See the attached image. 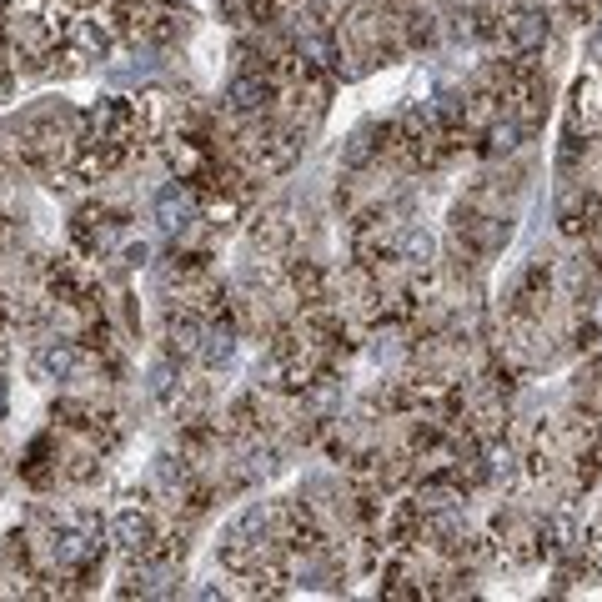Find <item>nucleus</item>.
I'll return each mask as SVG.
<instances>
[{"label":"nucleus","instance_id":"nucleus-1","mask_svg":"<svg viewBox=\"0 0 602 602\" xmlns=\"http://www.w3.org/2000/svg\"><path fill=\"white\" fill-rule=\"evenodd\" d=\"M502 31H507V46L527 56V51H542V41H547V16H542V11H517Z\"/></svg>","mask_w":602,"mask_h":602},{"label":"nucleus","instance_id":"nucleus-2","mask_svg":"<svg viewBox=\"0 0 602 602\" xmlns=\"http://www.w3.org/2000/svg\"><path fill=\"white\" fill-rule=\"evenodd\" d=\"M191 191H181V186H166L161 196H156V221H161V231H181L186 221H191Z\"/></svg>","mask_w":602,"mask_h":602},{"label":"nucleus","instance_id":"nucleus-3","mask_svg":"<svg viewBox=\"0 0 602 602\" xmlns=\"http://www.w3.org/2000/svg\"><path fill=\"white\" fill-rule=\"evenodd\" d=\"M71 372H76V347L51 342V347H41V352H36V377L61 382V377H71Z\"/></svg>","mask_w":602,"mask_h":602},{"label":"nucleus","instance_id":"nucleus-4","mask_svg":"<svg viewBox=\"0 0 602 602\" xmlns=\"http://www.w3.org/2000/svg\"><path fill=\"white\" fill-rule=\"evenodd\" d=\"M151 537H156V527H151L146 512H121V517H116V542H121L126 552H146Z\"/></svg>","mask_w":602,"mask_h":602},{"label":"nucleus","instance_id":"nucleus-5","mask_svg":"<svg viewBox=\"0 0 602 602\" xmlns=\"http://www.w3.org/2000/svg\"><path fill=\"white\" fill-rule=\"evenodd\" d=\"M226 101H231V111L251 116V111H261V106H266V81H261V76H236V81H231V91H226Z\"/></svg>","mask_w":602,"mask_h":602},{"label":"nucleus","instance_id":"nucleus-6","mask_svg":"<svg viewBox=\"0 0 602 602\" xmlns=\"http://www.w3.org/2000/svg\"><path fill=\"white\" fill-rule=\"evenodd\" d=\"M201 357H206L211 367H221V362L231 357V332H226V327H211V332H206V347H201Z\"/></svg>","mask_w":602,"mask_h":602},{"label":"nucleus","instance_id":"nucleus-7","mask_svg":"<svg viewBox=\"0 0 602 602\" xmlns=\"http://www.w3.org/2000/svg\"><path fill=\"white\" fill-rule=\"evenodd\" d=\"M367 156H372V131L362 126V131L352 136V146H347V166H362Z\"/></svg>","mask_w":602,"mask_h":602},{"label":"nucleus","instance_id":"nucleus-8","mask_svg":"<svg viewBox=\"0 0 602 602\" xmlns=\"http://www.w3.org/2000/svg\"><path fill=\"white\" fill-rule=\"evenodd\" d=\"M6 402H11V387H6V377H0V417H6Z\"/></svg>","mask_w":602,"mask_h":602}]
</instances>
